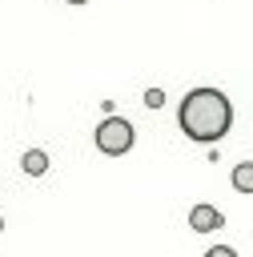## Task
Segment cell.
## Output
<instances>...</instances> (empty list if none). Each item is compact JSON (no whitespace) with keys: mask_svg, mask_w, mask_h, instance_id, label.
Here are the masks:
<instances>
[{"mask_svg":"<svg viewBox=\"0 0 253 257\" xmlns=\"http://www.w3.org/2000/svg\"><path fill=\"white\" fill-rule=\"evenodd\" d=\"M233 189L237 193H253V161H241L233 169Z\"/></svg>","mask_w":253,"mask_h":257,"instance_id":"5","label":"cell"},{"mask_svg":"<svg viewBox=\"0 0 253 257\" xmlns=\"http://www.w3.org/2000/svg\"><path fill=\"white\" fill-rule=\"evenodd\" d=\"M181 128L189 141H221L233 124V104L225 92L217 88H193L185 100H181V112H177Z\"/></svg>","mask_w":253,"mask_h":257,"instance_id":"1","label":"cell"},{"mask_svg":"<svg viewBox=\"0 0 253 257\" xmlns=\"http://www.w3.org/2000/svg\"><path fill=\"white\" fill-rule=\"evenodd\" d=\"M0 229H4V221H0Z\"/></svg>","mask_w":253,"mask_h":257,"instance_id":"9","label":"cell"},{"mask_svg":"<svg viewBox=\"0 0 253 257\" xmlns=\"http://www.w3.org/2000/svg\"><path fill=\"white\" fill-rule=\"evenodd\" d=\"M92 141H96V149H100V153L120 157V153H129V149H133V124H129L124 116H104V120L96 124Z\"/></svg>","mask_w":253,"mask_h":257,"instance_id":"2","label":"cell"},{"mask_svg":"<svg viewBox=\"0 0 253 257\" xmlns=\"http://www.w3.org/2000/svg\"><path fill=\"white\" fill-rule=\"evenodd\" d=\"M145 104H149V108H161V104H165V92H161V88H149V92H145Z\"/></svg>","mask_w":253,"mask_h":257,"instance_id":"6","label":"cell"},{"mask_svg":"<svg viewBox=\"0 0 253 257\" xmlns=\"http://www.w3.org/2000/svg\"><path fill=\"white\" fill-rule=\"evenodd\" d=\"M20 165H24V173H28V177H40V173L48 169V157H44L40 149H28V153L20 157Z\"/></svg>","mask_w":253,"mask_h":257,"instance_id":"4","label":"cell"},{"mask_svg":"<svg viewBox=\"0 0 253 257\" xmlns=\"http://www.w3.org/2000/svg\"><path fill=\"white\" fill-rule=\"evenodd\" d=\"M205 257H237V253H233V249H229V245H217V249H209V253H205Z\"/></svg>","mask_w":253,"mask_h":257,"instance_id":"7","label":"cell"},{"mask_svg":"<svg viewBox=\"0 0 253 257\" xmlns=\"http://www.w3.org/2000/svg\"><path fill=\"white\" fill-rule=\"evenodd\" d=\"M68 4H84V0H68Z\"/></svg>","mask_w":253,"mask_h":257,"instance_id":"8","label":"cell"},{"mask_svg":"<svg viewBox=\"0 0 253 257\" xmlns=\"http://www.w3.org/2000/svg\"><path fill=\"white\" fill-rule=\"evenodd\" d=\"M189 225H193L197 233H209V229L225 225V217H221V209H213V205H193V209H189Z\"/></svg>","mask_w":253,"mask_h":257,"instance_id":"3","label":"cell"}]
</instances>
